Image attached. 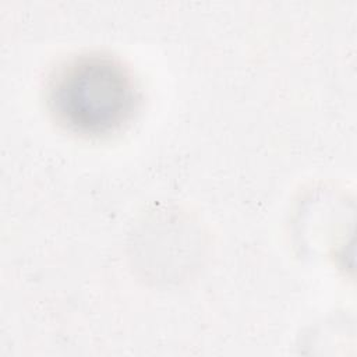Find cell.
I'll use <instances>...</instances> for the list:
<instances>
[{"mask_svg": "<svg viewBox=\"0 0 357 357\" xmlns=\"http://www.w3.org/2000/svg\"><path fill=\"white\" fill-rule=\"evenodd\" d=\"M47 106L67 130L100 135L126 123L137 102L134 79L114 57L77 56L60 66L46 89Z\"/></svg>", "mask_w": 357, "mask_h": 357, "instance_id": "1", "label": "cell"}]
</instances>
